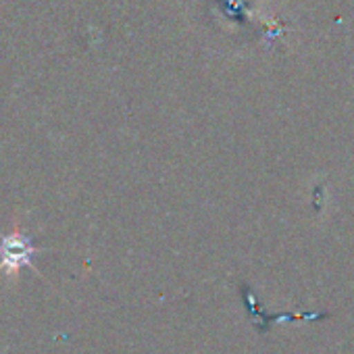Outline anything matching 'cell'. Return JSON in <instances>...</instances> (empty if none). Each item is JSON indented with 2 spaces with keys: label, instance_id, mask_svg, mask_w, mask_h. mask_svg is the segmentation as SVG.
Instances as JSON below:
<instances>
[{
  "label": "cell",
  "instance_id": "cell-1",
  "mask_svg": "<svg viewBox=\"0 0 354 354\" xmlns=\"http://www.w3.org/2000/svg\"><path fill=\"white\" fill-rule=\"evenodd\" d=\"M34 246L19 232L7 234L0 242V273L15 275L21 267H32Z\"/></svg>",
  "mask_w": 354,
  "mask_h": 354
}]
</instances>
